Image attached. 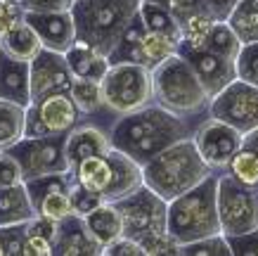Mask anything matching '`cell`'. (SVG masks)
I'll use <instances>...</instances> for the list:
<instances>
[{
    "label": "cell",
    "mask_w": 258,
    "mask_h": 256,
    "mask_svg": "<svg viewBox=\"0 0 258 256\" xmlns=\"http://www.w3.org/2000/svg\"><path fill=\"white\" fill-rule=\"evenodd\" d=\"M69 93L81 112V124H93L97 128H102V131L111 133V128L116 126V121L121 117L107 105L100 81L74 78V85H71Z\"/></svg>",
    "instance_id": "16"
},
{
    "label": "cell",
    "mask_w": 258,
    "mask_h": 256,
    "mask_svg": "<svg viewBox=\"0 0 258 256\" xmlns=\"http://www.w3.org/2000/svg\"><path fill=\"white\" fill-rule=\"evenodd\" d=\"M239 0H206V5H209V12L213 15L216 22H225L230 12L235 10V5Z\"/></svg>",
    "instance_id": "45"
},
{
    "label": "cell",
    "mask_w": 258,
    "mask_h": 256,
    "mask_svg": "<svg viewBox=\"0 0 258 256\" xmlns=\"http://www.w3.org/2000/svg\"><path fill=\"white\" fill-rule=\"evenodd\" d=\"M67 64H69L74 78H88V81H102L107 69H109V60L107 55H102L100 50H95L93 45H88L83 40H76L74 45L64 53Z\"/></svg>",
    "instance_id": "22"
},
{
    "label": "cell",
    "mask_w": 258,
    "mask_h": 256,
    "mask_svg": "<svg viewBox=\"0 0 258 256\" xmlns=\"http://www.w3.org/2000/svg\"><path fill=\"white\" fill-rule=\"evenodd\" d=\"M213 173V169L204 162L199 155L195 140H180L157 157H152L142 166V178L149 190H154L159 197L171 202L187 190L197 187L202 180H206Z\"/></svg>",
    "instance_id": "3"
},
{
    "label": "cell",
    "mask_w": 258,
    "mask_h": 256,
    "mask_svg": "<svg viewBox=\"0 0 258 256\" xmlns=\"http://www.w3.org/2000/svg\"><path fill=\"white\" fill-rule=\"evenodd\" d=\"M55 256H102L100 242L88 230L83 216L71 214L57 221Z\"/></svg>",
    "instance_id": "19"
},
{
    "label": "cell",
    "mask_w": 258,
    "mask_h": 256,
    "mask_svg": "<svg viewBox=\"0 0 258 256\" xmlns=\"http://www.w3.org/2000/svg\"><path fill=\"white\" fill-rule=\"evenodd\" d=\"M81 124V112L71 93H55L26 107L24 138L67 135Z\"/></svg>",
    "instance_id": "10"
},
{
    "label": "cell",
    "mask_w": 258,
    "mask_h": 256,
    "mask_svg": "<svg viewBox=\"0 0 258 256\" xmlns=\"http://www.w3.org/2000/svg\"><path fill=\"white\" fill-rule=\"evenodd\" d=\"M36 216L33 202L24 183L12 187H0V228L26 223Z\"/></svg>",
    "instance_id": "23"
},
{
    "label": "cell",
    "mask_w": 258,
    "mask_h": 256,
    "mask_svg": "<svg viewBox=\"0 0 258 256\" xmlns=\"http://www.w3.org/2000/svg\"><path fill=\"white\" fill-rule=\"evenodd\" d=\"M102 256H145L142 254L140 242L128 237V235H121L118 240H114L109 247H104Z\"/></svg>",
    "instance_id": "44"
},
{
    "label": "cell",
    "mask_w": 258,
    "mask_h": 256,
    "mask_svg": "<svg viewBox=\"0 0 258 256\" xmlns=\"http://www.w3.org/2000/svg\"><path fill=\"white\" fill-rule=\"evenodd\" d=\"M26 107L0 100V149H10L24 138Z\"/></svg>",
    "instance_id": "27"
},
{
    "label": "cell",
    "mask_w": 258,
    "mask_h": 256,
    "mask_svg": "<svg viewBox=\"0 0 258 256\" xmlns=\"http://www.w3.org/2000/svg\"><path fill=\"white\" fill-rule=\"evenodd\" d=\"M69 135V133H67ZM67 135H45V138H22L10 152L17 157L22 166L24 183L47 173H62L69 171L67 159Z\"/></svg>",
    "instance_id": "11"
},
{
    "label": "cell",
    "mask_w": 258,
    "mask_h": 256,
    "mask_svg": "<svg viewBox=\"0 0 258 256\" xmlns=\"http://www.w3.org/2000/svg\"><path fill=\"white\" fill-rule=\"evenodd\" d=\"M152 78H154V102L159 107L195 124H204L211 117L209 114L211 95L180 53L161 62L157 69H152Z\"/></svg>",
    "instance_id": "2"
},
{
    "label": "cell",
    "mask_w": 258,
    "mask_h": 256,
    "mask_svg": "<svg viewBox=\"0 0 258 256\" xmlns=\"http://www.w3.org/2000/svg\"><path fill=\"white\" fill-rule=\"evenodd\" d=\"M178 53V40L168 38L164 33L145 31L142 36V67L147 69H157L161 62Z\"/></svg>",
    "instance_id": "31"
},
{
    "label": "cell",
    "mask_w": 258,
    "mask_h": 256,
    "mask_svg": "<svg viewBox=\"0 0 258 256\" xmlns=\"http://www.w3.org/2000/svg\"><path fill=\"white\" fill-rule=\"evenodd\" d=\"M114 207L118 209L123 221V235L138 242L152 233L168 230V202L147 185L138 187L128 197L114 202Z\"/></svg>",
    "instance_id": "9"
},
{
    "label": "cell",
    "mask_w": 258,
    "mask_h": 256,
    "mask_svg": "<svg viewBox=\"0 0 258 256\" xmlns=\"http://www.w3.org/2000/svg\"><path fill=\"white\" fill-rule=\"evenodd\" d=\"M213 19L211 12H192L180 22V45L178 50H199L204 47L209 33H211Z\"/></svg>",
    "instance_id": "28"
},
{
    "label": "cell",
    "mask_w": 258,
    "mask_h": 256,
    "mask_svg": "<svg viewBox=\"0 0 258 256\" xmlns=\"http://www.w3.org/2000/svg\"><path fill=\"white\" fill-rule=\"evenodd\" d=\"M29 67H31V102L55 93H69L74 85V74L62 53L43 47L36 55V60L29 62Z\"/></svg>",
    "instance_id": "15"
},
{
    "label": "cell",
    "mask_w": 258,
    "mask_h": 256,
    "mask_svg": "<svg viewBox=\"0 0 258 256\" xmlns=\"http://www.w3.org/2000/svg\"><path fill=\"white\" fill-rule=\"evenodd\" d=\"M24 17H26V12H24L19 0H0V38L10 29H15L17 24H22Z\"/></svg>",
    "instance_id": "41"
},
{
    "label": "cell",
    "mask_w": 258,
    "mask_h": 256,
    "mask_svg": "<svg viewBox=\"0 0 258 256\" xmlns=\"http://www.w3.org/2000/svg\"><path fill=\"white\" fill-rule=\"evenodd\" d=\"M140 247L145 256H180V242L168 230L147 235L145 240H140Z\"/></svg>",
    "instance_id": "35"
},
{
    "label": "cell",
    "mask_w": 258,
    "mask_h": 256,
    "mask_svg": "<svg viewBox=\"0 0 258 256\" xmlns=\"http://www.w3.org/2000/svg\"><path fill=\"white\" fill-rule=\"evenodd\" d=\"M102 93L118 117L154 105V78L152 69L142 64H109L104 74Z\"/></svg>",
    "instance_id": "7"
},
{
    "label": "cell",
    "mask_w": 258,
    "mask_h": 256,
    "mask_svg": "<svg viewBox=\"0 0 258 256\" xmlns=\"http://www.w3.org/2000/svg\"><path fill=\"white\" fill-rule=\"evenodd\" d=\"M218 218L225 237L244 235L258 228L256 187L244 185L227 171L218 173Z\"/></svg>",
    "instance_id": "8"
},
{
    "label": "cell",
    "mask_w": 258,
    "mask_h": 256,
    "mask_svg": "<svg viewBox=\"0 0 258 256\" xmlns=\"http://www.w3.org/2000/svg\"><path fill=\"white\" fill-rule=\"evenodd\" d=\"M145 3H154V5L166 8L175 19H178V24L187 15H192V12H209L206 0H145Z\"/></svg>",
    "instance_id": "38"
},
{
    "label": "cell",
    "mask_w": 258,
    "mask_h": 256,
    "mask_svg": "<svg viewBox=\"0 0 258 256\" xmlns=\"http://www.w3.org/2000/svg\"><path fill=\"white\" fill-rule=\"evenodd\" d=\"M76 183L74 169L62 171V173H47L33 180H26L24 185L29 190V197L33 202V209L38 216L62 221V218L74 214L71 207V187Z\"/></svg>",
    "instance_id": "13"
},
{
    "label": "cell",
    "mask_w": 258,
    "mask_h": 256,
    "mask_svg": "<svg viewBox=\"0 0 258 256\" xmlns=\"http://www.w3.org/2000/svg\"><path fill=\"white\" fill-rule=\"evenodd\" d=\"M180 256H232V249H230V242L225 235L218 233L211 237L180 244Z\"/></svg>",
    "instance_id": "34"
},
{
    "label": "cell",
    "mask_w": 258,
    "mask_h": 256,
    "mask_svg": "<svg viewBox=\"0 0 258 256\" xmlns=\"http://www.w3.org/2000/svg\"><path fill=\"white\" fill-rule=\"evenodd\" d=\"M199 126L202 124L175 117L154 102L118 119L109 133V140L114 149H121L123 155L145 166L152 157H157L166 147L180 140L195 138V131Z\"/></svg>",
    "instance_id": "1"
},
{
    "label": "cell",
    "mask_w": 258,
    "mask_h": 256,
    "mask_svg": "<svg viewBox=\"0 0 258 256\" xmlns=\"http://www.w3.org/2000/svg\"><path fill=\"white\" fill-rule=\"evenodd\" d=\"M138 10L140 0H76L71 15L79 40L109 55Z\"/></svg>",
    "instance_id": "5"
},
{
    "label": "cell",
    "mask_w": 258,
    "mask_h": 256,
    "mask_svg": "<svg viewBox=\"0 0 258 256\" xmlns=\"http://www.w3.org/2000/svg\"><path fill=\"white\" fill-rule=\"evenodd\" d=\"M74 176L81 185L100 194L102 202H118L145 185L140 164L114 147L104 155L88 157L81 164H76Z\"/></svg>",
    "instance_id": "6"
},
{
    "label": "cell",
    "mask_w": 258,
    "mask_h": 256,
    "mask_svg": "<svg viewBox=\"0 0 258 256\" xmlns=\"http://www.w3.org/2000/svg\"><path fill=\"white\" fill-rule=\"evenodd\" d=\"M0 237H3L5 256H24L26 223H17V225H5V228H0Z\"/></svg>",
    "instance_id": "40"
},
{
    "label": "cell",
    "mask_w": 258,
    "mask_h": 256,
    "mask_svg": "<svg viewBox=\"0 0 258 256\" xmlns=\"http://www.w3.org/2000/svg\"><path fill=\"white\" fill-rule=\"evenodd\" d=\"M145 31H147V26H145L140 10H138L133 22L125 26L118 43L107 55L109 64H142V36H145Z\"/></svg>",
    "instance_id": "25"
},
{
    "label": "cell",
    "mask_w": 258,
    "mask_h": 256,
    "mask_svg": "<svg viewBox=\"0 0 258 256\" xmlns=\"http://www.w3.org/2000/svg\"><path fill=\"white\" fill-rule=\"evenodd\" d=\"M168 233L180 242L202 240L220 233L218 218V173L168 202Z\"/></svg>",
    "instance_id": "4"
},
{
    "label": "cell",
    "mask_w": 258,
    "mask_h": 256,
    "mask_svg": "<svg viewBox=\"0 0 258 256\" xmlns=\"http://www.w3.org/2000/svg\"><path fill=\"white\" fill-rule=\"evenodd\" d=\"M109 149H111L109 133L93 124H79L67 135V159H69L71 169L76 164H81L83 159H88V157L104 155Z\"/></svg>",
    "instance_id": "21"
},
{
    "label": "cell",
    "mask_w": 258,
    "mask_h": 256,
    "mask_svg": "<svg viewBox=\"0 0 258 256\" xmlns=\"http://www.w3.org/2000/svg\"><path fill=\"white\" fill-rule=\"evenodd\" d=\"M24 12H71L76 0H19Z\"/></svg>",
    "instance_id": "43"
},
{
    "label": "cell",
    "mask_w": 258,
    "mask_h": 256,
    "mask_svg": "<svg viewBox=\"0 0 258 256\" xmlns=\"http://www.w3.org/2000/svg\"><path fill=\"white\" fill-rule=\"evenodd\" d=\"M0 45L3 50L15 57V60H22V62H31L36 60V55L43 50V43H40L38 33L31 24L24 19L22 24H17L15 29H10L3 38H0Z\"/></svg>",
    "instance_id": "26"
},
{
    "label": "cell",
    "mask_w": 258,
    "mask_h": 256,
    "mask_svg": "<svg viewBox=\"0 0 258 256\" xmlns=\"http://www.w3.org/2000/svg\"><path fill=\"white\" fill-rule=\"evenodd\" d=\"M0 55H3V45H0Z\"/></svg>",
    "instance_id": "49"
},
{
    "label": "cell",
    "mask_w": 258,
    "mask_h": 256,
    "mask_svg": "<svg viewBox=\"0 0 258 256\" xmlns=\"http://www.w3.org/2000/svg\"><path fill=\"white\" fill-rule=\"evenodd\" d=\"M102 202L100 194H95L93 190H88L86 185H81L79 180L74 183V187H71V207H74V214L76 216H83L86 218L90 211H95Z\"/></svg>",
    "instance_id": "37"
},
{
    "label": "cell",
    "mask_w": 258,
    "mask_h": 256,
    "mask_svg": "<svg viewBox=\"0 0 258 256\" xmlns=\"http://www.w3.org/2000/svg\"><path fill=\"white\" fill-rule=\"evenodd\" d=\"M256 204H258V185H256Z\"/></svg>",
    "instance_id": "48"
},
{
    "label": "cell",
    "mask_w": 258,
    "mask_h": 256,
    "mask_svg": "<svg viewBox=\"0 0 258 256\" xmlns=\"http://www.w3.org/2000/svg\"><path fill=\"white\" fill-rule=\"evenodd\" d=\"M192 140H195L199 155L204 157V162L209 164L216 173H223L230 166L232 157L239 152L244 135L239 131H235L232 126L209 117L195 131V138Z\"/></svg>",
    "instance_id": "14"
},
{
    "label": "cell",
    "mask_w": 258,
    "mask_h": 256,
    "mask_svg": "<svg viewBox=\"0 0 258 256\" xmlns=\"http://www.w3.org/2000/svg\"><path fill=\"white\" fill-rule=\"evenodd\" d=\"M225 171L232 178L244 183V185L256 187L258 185V155L246 147H239V152L232 157V162H230V166Z\"/></svg>",
    "instance_id": "33"
},
{
    "label": "cell",
    "mask_w": 258,
    "mask_h": 256,
    "mask_svg": "<svg viewBox=\"0 0 258 256\" xmlns=\"http://www.w3.org/2000/svg\"><path fill=\"white\" fill-rule=\"evenodd\" d=\"M178 53L189 62L197 78L204 83V88L209 90L211 97H216L223 88H227L237 78L235 62L211 53V50H206V47H199V50H178Z\"/></svg>",
    "instance_id": "17"
},
{
    "label": "cell",
    "mask_w": 258,
    "mask_h": 256,
    "mask_svg": "<svg viewBox=\"0 0 258 256\" xmlns=\"http://www.w3.org/2000/svg\"><path fill=\"white\" fill-rule=\"evenodd\" d=\"M86 225L95 240L100 242L102 251H104V247H109L111 242L123 235V221H121V214L114 207V202H104L95 211H90L86 216Z\"/></svg>",
    "instance_id": "24"
},
{
    "label": "cell",
    "mask_w": 258,
    "mask_h": 256,
    "mask_svg": "<svg viewBox=\"0 0 258 256\" xmlns=\"http://www.w3.org/2000/svg\"><path fill=\"white\" fill-rule=\"evenodd\" d=\"M140 17H142V22H145V26H147V31L164 33L168 38L178 40V45H180V24L166 8L140 0Z\"/></svg>",
    "instance_id": "30"
},
{
    "label": "cell",
    "mask_w": 258,
    "mask_h": 256,
    "mask_svg": "<svg viewBox=\"0 0 258 256\" xmlns=\"http://www.w3.org/2000/svg\"><path fill=\"white\" fill-rule=\"evenodd\" d=\"M225 22L237 33V38L242 40V45L244 43H256L258 40V0H239Z\"/></svg>",
    "instance_id": "29"
},
{
    "label": "cell",
    "mask_w": 258,
    "mask_h": 256,
    "mask_svg": "<svg viewBox=\"0 0 258 256\" xmlns=\"http://www.w3.org/2000/svg\"><path fill=\"white\" fill-rule=\"evenodd\" d=\"M204 47L235 62L239 50H242V40L237 38V33L230 29L227 22H216L211 33H209V38H206V43H204Z\"/></svg>",
    "instance_id": "32"
},
{
    "label": "cell",
    "mask_w": 258,
    "mask_h": 256,
    "mask_svg": "<svg viewBox=\"0 0 258 256\" xmlns=\"http://www.w3.org/2000/svg\"><path fill=\"white\" fill-rule=\"evenodd\" d=\"M209 114L223 124L232 126L242 135L251 133L253 128H258V85L235 78L216 97H211Z\"/></svg>",
    "instance_id": "12"
},
{
    "label": "cell",
    "mask_w": 258,
    "mask_h": 256,
    "mask_svg": "<svg viewBox=\"0 0 258 256\" xmlns=\"http://www.w3.org/2000/svg\"><path fill=\"white\" fill-rule=\"evenodd\" d=\"M24 183L22 166L10 149H0V187H12Z\"/></svg>",
    "instance_id": "39"
},
{
    "label": "cell",
    "mask_w": 258,
    "mask_h": 256,
    "mask_svg": "<svg viewBox=\"0 0 258 256\" xmlns=\"http://www.w3.org/2000/svg\"><path fill=\"white\" fill-rule=\"evenodd\" d=\"M237 78H242L251 85H258V40L256 43H244L235 60Z\"/></svg>",
    "instance_id": "36"
},
{
    "label": "cell",
    "mask_w": 258,
    "mask_h": 256,
    "mask_svg": "<svg viewBox=\"0 0 258 256\" xmlns=\"http://www.w3.org/2000/svg\"><path fill=\"white\" fill-rule=\"evenodd\" d=\"M24 19L36 29L40 43L47 50H55V53L64 55L79 40L71 12H26Z\"/></svg>",
    "instance_id": "18"
},
{
    "label": "cell",
    "mask_w": 258,
    "mask_h": 256,
    "mask_svg": "<svg viewBox=\"0 0 258 256\" xmlns=\"http://www.w3.org/2000/svg\"><path fill=\"white\" fill-rule=\"evenodd\" d=\"M242 147H246V149H251V152H256V155H258V128H253L251 133H246V135H244Z\"/></svg>",
    "instance_id": "46"
},
{
    "label": "cell",
    "mask_w": 258,
    "mask_h": 256,
    "mask_svg": "<svg viewBox=\"0 0 258 256\" xmlns=\"http://www.w3.org/2000/svg\"><path fill=\"white\" fill-rule=\"evenodd\" d=\"M0 100L15 102L22 107L31 105V67L29 62L0 55Z\"/></svg>",
    "instance_id": "20"
},
{
    "label": "cell",
    "mask_w": 258,
    "mask_h": 256,
    "mask_svg": "<svg viewBox=\"0 0 258 256\" xmlns=\"http://www.w3.org/2000/svg\"><path fill=\"white\" fill-rule=\"evenodd\" d=\"M0 256H5V247H3V237H0Z\"/></svg>",
    "instance_id": "47"
},
{
    "label": "cell",
    "mask_w": 258,
    "mask_h": 256,
    "mask_svg": "<svg viewBox=\"0 0 258 256\" xmlns=\"http://www.w3.org/2000/svg\"><path fill=\"white\" fill-rule=\"evenodd\" d=\"M227 242H230L232 256H258V228L244 235H232L227 237Z\"/></svg>",
    "instance_id": "42"
}]
</instances>
